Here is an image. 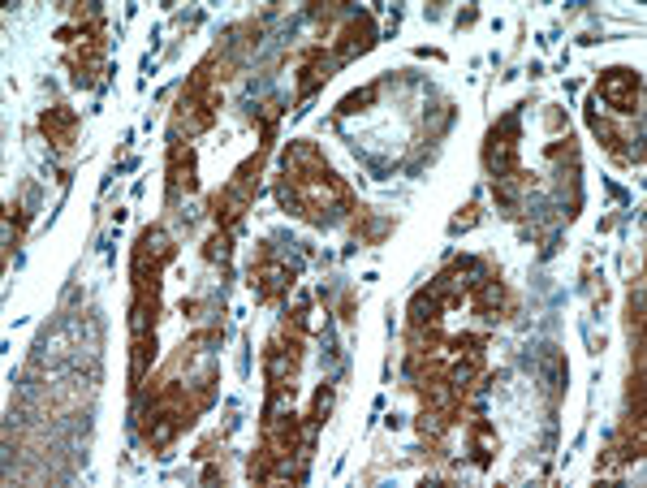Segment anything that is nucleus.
Wrapping results in <instances>:
<instances>
[{"label":"nucleus","instance_id":"obj_1","mask_svg":"<svg viewBox=\"0 0 647 488\" xmlns=\"http://www.w3.org/2000/svg\"><path fill=\"white\" fill-rule=\"evenodd\" d=\"M600 100L613 108V113H639L643 100V83L635 70H604L600 74Z\"/></svg>","mask_w":647,"mask_h":488},{"label":"nucleus","instance_id":"obj_2","mask_svg":"<svg viewBox=\"0 0 647 488\" xmlns=\"http://www.w3.org/2000/svg\"><path fill=\"white\" fill-rule=\"evenodd\" d=\"M177 255L173 238L164 234V229H147V234L139 238V247H134V277H156L164 273V264H169Z\"/></svg>","mask_w":647,"mask_h":488},{"label":"nucleus","instance_id":"obj_3","mask_svg":"<svg viewBox=\"0 0 647 488\" xmlns=\"http://www.w3.org/2000/svg\"><path fill=\"white\" fill-rule=\"evenodd\" d=\"M289 286H294V268L281 264L277 255H259V264H251V290L264 298V303H277L281 294H289Z\"/></svg>","mask_w":647,"mask_h":488},{"label":"nucleus","instance_id":"obj_4","mask_svg":"<svg viewBox=\"0 0 647 488\" xmlns=\"http://www.w3.org/2000/svg\"><path fill=\"white\" fill-rule=\"evenodd\" d=\"M484 160H488V169L497 173V178H501V173H509V169H518V121L514 117L501 121V126L488 134Z\"/></svg>","mask_w":647,"mask_h":488},{"label":"nucleus","instance_id":"obj_5","mask_svg":"<svg viewBox=\"0 0 647 488\" xmlns=\"http://www.w3.org/2000/svg\"><path fill=\"white\" fill-rule=\"evenodd\" d=\"M328 165H324V152L315 143H289L285 147V178L289 182H311V178H324Z\"/></svg>","mask_w":647,"mask_h":488},{"label":"nucleus","instance_id":"obj_6","mask_svg":"<svg viewBox=\"0 0 647 488\" xmlns=\"http://www.w3.org/2000/svg\"><path fill=\"white\" fill-rule=\"evenodd\" d=\"M39 126H44V134H48V143L52 147H70L74 139H78V113L70 104H57V108H48L44 113V121H39Z\"/></svg>","mask_w":647,"mask_h":488},{"label":"nucleus","instance_id":"obj_7","mask_svg":"<svg viewBox=\"0 0 647 488\" xmlns=\"http://www.w3.org/2000/svg\"><path fill=\"white\" fill-rule=\"evenodd\" d=\"M371 39H376V26H371L367 13H359V18L346 22V31H341V44H337V61H354L359 52L371 48Z\"/></svg>","mask_w":647,"mask_h":488},{"label":"nucleus","instance_id":"obj_8","mask_svg":"<svg viewBox=\"0 0 647 488\" xmlns=\"http://www.w3.org/2000/svg\"><path fill=\"white\" fill-rule=\"evenodd\" d=\"M195 152H190V143H177L173 152H169V191L173 195H190L195 191Z\"/></svg>","mask_w":647,"mask_h":488},{"label":"nucleus","instance_id":"obj_9","mask_svg":"<svg viewBox=\"0 0 647 488\" xmlns=\"http://www.w3.org/2000/svg\"><path fill=\"white\" fill-rule=\"evenodd\" d=\"M337 65V57H324V48H311L307 61H302V78H298V96H311L315 87L328 83V70Z\"/></svg>","mask_w":647,"mask_h":488},{"label":"nucleus","instance_id":"obj_10","mask_svg":"<svg viewBox=\"0 0 647 488\" xmlns=\"http://www.w3.org/2000/svg\"><path fill=\"white\" fill-rule=\"evenodd\" d=\"M466 441H471V454L479 467L492 463V454H497V428L488 424V419H475L471 428H466Z\"/></svg>","mask_w":647,"mask_h":488},{"label":"nucleus","instance_id":"obj_11","mask_svg":"<svg viewBox=\"0 0 647 488\" xmlns=\"http://www.w3.org/2000/svg\"><path fill=\"white\" fill-rule=\"evenodd\" d=\"M229 242H233L229 229H216V234L208 238V251H203V255H208V260H229Z\"/></svg>","mask_w":647,"mask_h":488},{"label":"nucleus","instance_id":"obj_12","mask_svg":"<svg viewBox=\"0 0 647 488\" xmlns=\"http://www.w3.org/2000/svg\"><path fill=\"white\" fill-rule=\"evenodd\" d=\"M376 100V87H367V91H354V96L341 100V113H359V104H371Z\"/></svg>","mask_w":647,"mask_h":488}]
</instances>
